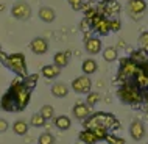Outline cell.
I'll return each mask as SVG.
<instances>
[{"mask_svg": "<svg viewBox=\"0 0 148 144\" xmlns=\"http://www.w3.org/2000/svg\"><path fill=\"white\" fill-rule=\"evenodd\" d=\"M117 97L125 105L137 107L143 102V91L139 89L133 82H126V83H122L117 89Z\"/></svg>", "mask_w": 148, "mask_h": 144, "instance_id": "6da1fadb", "label": "cell"}, {"mask_svg": "<svg viewBox=\"0 0 148 144\" xmlns=\"http://www.w3.org/2000/svg\"><path fill=\"white\" fill-rule=\"evenodd\" d=\"M0 61L2 64L8 67L11 72H14L17 77L25 78L28 75V69H27V61H25V55L23 53H11L6 55L5 52H0Z\"/></svg>", "mask_w": 148, "mask_h": 144, "instance_id": "7a4b0ae2", "label": "cell"}, {"mask_svg": "<svg viewBox=\"0 0 148 144\" xmlns=\"http://www.w3.org/2000/svg\"><path fill=\"white\" fill-rule=\"evenodd\" d=\"M84 129H94V127H105L108 130H112L119 127V121L112 113H106V111H95L90 113L87 119L83 121Z\"/></svg>", "mask_w": 148, "mask_h": 144, "instance_id": "3957f363", "label": "cell"}, {"mask_svg": "<svg viewBox=\"0 0 148 144\" xmlns=\"http://www.w3.org/2000/svg\"><path fill=\"white\" fill-rule=\"evenodd\" d=\"M8 91L13 94L14 102H16V110L17 111H23L28 107L30 99H31V89L25 86V83H23V80L21 77H17L13 83H11V86Z\"/></svg>", "mask_w": 148, "mask_h": 144, "instance_id": "277c9868", "label": "cell"}, {"mask_svg": "<svg viewBox=\"0 0 148 144\" xmlns=\"http://www.w3.org/2000/svg\"><path fill=\"white\" fill-rule=\"evenodd\" d=\"M139 71V66L131 60L130 57L126 58H122L120 60V67H119V72H117V78L120 80V83H126V82H131L133 77L136 75V72Z\"/></svg>", "mask_w": 148, "mask_h": 144, "instance_id": "5b68a950", "label": "cell"}, {"mask_svg": "<svg viewBox=\"0 0 148 144\" xmlns=\"http://www.w3.org/2000/svg\"><path fill=\"white\" fill-rule=\"evenodd\" d=\"M90 30L95 31L98 36H108L111 33L109 19L103 14H97L90 19Z\"/></svg>", "mask_w": 148, "mask_h": 144, "instance_id": "8992f818", "label": "cell"}, {"mask_svg": "<svg viewBox=\"0 0 148 144\" xmlns=\"http://www.w3.org/2000/svg\"><path fill=\"white\" fill-rule=\"evenodd\" d=\"M11 16L17 21H28L31 17V6L25 0H17L11 6Z\"/></svg>", "mask_w": 148, "mask_h": 144, "instance_id": "52a82bcc", "label": "cell"}, {"mask_svg": "<svg viewBox=\"0 0 148 144\" xmlns=\"http://www.w3.org/2000/svg\"><path fill=\"white\" fill-rule=\"evenodd\" d=\"M70 88H72L73 93L86 96L87 93H90V91H92V80H90L89 75H79V77L72 80Z\"/></svg>", "mask_w": 148, "mask_h": 144, "instance_id": "ba28073f", "label": "cell"}, {"mask_svg": "<svg viewBox=\"0 0 148 144\" xmlns=\"http://www.w3.org/2000/svg\"><path fill=\"white\" fill-rule=\"evenodd\" d=\"M147 2L145 0H128L126 11L133 19H140V16L147 11Z\"/></svg>", "mask_w": 148, "mask_h": 144, "instance_id": "9c48e42d", "label": "cell"}, {"mask_svg": "<svg viewBox=\"0 0 148 144\" xmlns=\"http://www.w3.org/2000/svg\"><path fill=\"white\" fill-rule=\"evenodd\" d=\"M147 135V129L145 124L139 119H134L133 122L130 124V136L134 139V141H142Z\"/></svg>", "mask_w": 148, "mask_h": 144, "instance_id": "30bf717a", "label": "cell"}, {"mask_svg": "<svg viewBox=\"0 0 148 144\" xmlns=\"http://www.w3.org/2000/svg\"><path fill=\"white\" fill-rule=\"evenodd\" d=\"M92 113V108L87 105L86 102H77L73 105V108H72V114H73V118L77 119V121H84V119H87Z\"/></svg>", "mask_w": 148, "mask_h": 144, "instance_id": "8fae6325", "label": "cell"}, {"mask_svg": "<svg viewBox=\"0 0 148 144\" xmlns=\"http://www.w3.org/2000/svg\"><path fill=\"white\" fill-rule=\"evenodd\" d=\"M30 50L34 55H45L49 52V41L42 36H36L30 42Z\"/></svg>", "mask_w": 148, "mask_h": 144, "instance_id": "7c38bea8", "label": "cell"}, {"mask_svg": "<svg viewBox=\"0 0 148 144\" xmlns=\"http://www.w3.org/2000/svg\"><path fill=\"white\" fill-rule=\"evenodd\" d=\"M84 50L89 55H98L103 50V42L97 36H89L84 39Z\"/></svg>", "mask_w": 148, "mask_h": 144, "instance_id": "4fadbf2b", "label": "cell"}, {"mask_svg": "<svg viewBox=\"0 0 148 144\" xmlns=\"http://www.w3.org/2000/svg\"><path fill=\"white\" fill-rule=\"evenodd\" d=\"M131 82H133L134 85L139 88V89L147 91L148 89V72L143 69V67H139V71L136 72V75L133 77Z\"/></svg>", "mask_w": 148, "mask_h": 144, "instance_id": "5bb4252c", "label": "cell"}, {"mask_svg": "<svg viewBox=\"0 0 148 144\" xmlns=\"http://www.w3.org/2000/svg\"><path fill=\"white\" fill-rule=\"evenodd\" d=\"M0 108H2L3 111H6V113H16V111H17L16 110L14 97L10 91H6V93L2 96V99H0Z\"/></svg>", "mask_w": 148, "mask_h": 144, "instance_id": "9a60e30c", "label": "cell"}, {"mask_svg": "<svg viewBox=\"0 0 148 144\" xmlns=\"http://www.w3.org/2000/svg\"><path fill=\"white\" fill-rule=\"evenodd\" d=\"M38 17L45 24H51L56 19V13H55V10L50 6H41L38 11Z\"/></svg>", "mask_w": 148, "mask_h": 144, "instance_id": "2e32d148", "label": "cell"}, {"mask_svg": "<svg viewBox=\"0 0 148 144\" xmlns=\"http://www.w3.org/2000/svg\"><path fill=\"white\" fill-rule=\"evenodd\" d=\"M50 93L56 99H64V97H67V94H69V86H67L66 83H62V82H56V83L51 85Z\"/></svg>", "mask_w": 148, "mask_h": 144, "instance_id": "e0dca14e", "label": "cell"}, {"mask_svg": "<svg viewBox=\"0 0 148 144\" xmlns=\"http://www.w3.org/2000/svg\"><path fill=\"white\" fill-rule=\"evenodd\" d=\"M53 124H55V127H56L58 130L66 132L72 127V119L66 114H59V116H55L53 118Z\"/></svg>", "mask_w": 148, "mask_h": 144, "instance_id": "ac0fdd59", "label": "cell"}, {"mask_svg": "<svg viewBox=\"0 0 148 144\" xmlns=\"http://www.w3.org/2000/svg\"><path fill=\"white\" fill-rule=\"evenodd\" d=\"M59 74H61V69L55 64H45V66H42V69H41V75L47 80H55Z\"/></svg>", "mask_w": 148, "mask_h": 144, "instance_id": "d6986e66", "label": "cell"}, {"mask_svg": "<svg viewBox=\"0 0 148 144\" xmlns=\"http://www.w3.org/2000/svg\"><path fill=\"white\" fill-rule=\"evenodd\" d=\"M11 129L16 135H19V136H25L27 133H28L30 130V124L27 121H23V119H17V121H14V124L11 125Z\"/></svg>", "mask_w": 148, "mask_h": 144, "instance_id": "ffe728a7", "label": "cell"}, {"mask_svg": "<svg viewBox=\"0 0 148 144\" xmlns=\"http://www.w3.org/2000/svg\"><path fill=\"white\" fill-rule=\"evenodd\" d=\"M69 58H70V52H56L53 55V64L58 66L59 69H62L69 64Z\"/></svg>", "mask_w": 148, "mask_h": 144, "instance_id": "44dd1931", "label": "cell"}, {"mask_svg": "<svg viewBox=\"0 0 148 144\" xmlns=\"http://www.w3.org/2000/svg\"><path fill=\"white\" fill-rule=\"evenodd\" d=\"M81 71L84 75H92L98 71V63L94 58H86L81 64Z\"/></svg>", "mask_w": 148, "mask_h": 144, "instance_id": "7402d4cb", "label": "cell"}, {"mask_svg": "<svg viewBox=\"0 0 148 144\" xmlns=\"http://www.w3.org/2000/svg\"><path fill=\"white\" fill-rule=\"evenodd\" d=\"M130 58L133 60V61H134L139 67H142V66L148 61V52H147V50H143V49L134 50L133 53L130 55Z\"/></svg>", "mask_w": 148, "mask_h": 144, "instance_id": "603a6c76", "label": "cell"}, {"mask_svg": "<svg viewBox=\"0 0 148 144\" xmlns=\"http://www.w3.org/2000/svg\"><path fill=\"white\" fill-rule=\"evenodd\" d=\"M78 141H81L83 144H97L98 139H97V136L94 135L92 130L84 129V130H81L78 133Z\"/></svg>", "mask_w": 148, "mask_h": 144, "instance_id": "cb8c5ba5", "label": "cell"}, {"mask_svg": "<svg viewBox=\"0 0 148 144\" xmlns=\"http://www.w3.org/2000/svg\"><path fill=\"white\" fill-rule=\"evenodd\" d=\"M101 57L106 63H114L119 60V50L117 47H106L101 50Z\"/></svg>", "mask_w": 148, "mask_h": 144, "instance_id": "d4e9b609", "label": "cell"}, {"mask_svg": "<svg viewBox=\"0 0 148 144\" xmlns=\"http://www.w3.org/2000/svg\"><path fill=\"white\" fill-rule=\"evenodd\" d=\"M47 121L42 118L41 113H34L33 116L30 118V125L31 127H36V129H42V127H45Z\"/></svg>", "mask_w": 148, "mask_h": 144, "instance_id": "484cf974", "label": "cell"}, {"mask_svg": "<svg viewBox=\"0 0 148 144\" xmlns=\"http://www.w3.org/2000/svg\"><path fill=\"white\" fill-rule=\"evenodd\" d=\"M39 113L42 114V118L45 121H51L55 118V108L51 105H42V108L39 110Z\"/></svg>", "mask_w": 148, "mask_h": 144, "instance_id": "4316f807", "label": "cell"}, {"mask_svg": "<svg viewBox=\"0 0 148 144\" xmlns=\"http://www.w3.org/2000/svg\"><path fill=\"white\" fill-rule=\"evenodd\" d=\"M100 99H101V96H100V93H95V91H90V93L86 94V103L90 108L97 105V103L100 102Z\"/></svg>", "mask_w": 148, "mask_h": 144, "instance_id": "83f0119b", "label": "cell"}, {"mask_svg": "<svg viewBox=\"0 0 148 144\" xmlns=\"http://www.w3.org/2000/svg\"><path fill=\"white\" fill-rule=\"evenodd\" d=\"M55 143H56V139L50 132H44L38 138V144H55Z\"/></svg>", "mask_w": 148, "mask_h": 144, "instance_id": "f1b7e54d", "label": "cell"}, {"mask_svg": "<svg viewBox=\"0 0 148 144\" xmlns=\"http://www.w3.org/2000/svg\"><path fill=\"white\" fill-rule=\"evenodd\" d=\"M38 78H39V74H31V75L28 74L25 78H22V80H23V83H25V86L30 88V89L33 91L34 86L38 85Z\"/></svg>", "mask_w": 148, "mask_h": 144, "instance_id": "f546056e", "label": "cell"}, {"mask_svg": "<svg viewBox=\"0 0 148 144\" xmlns=\"http://www.w3.org/2000/svg\"><path fill=\"white\" fill-rule=\"evenodd\" d=\"M92 132H94V135L97 136L98 141H105L106 136L109 135V130L105 129V127H94V129H90Z\"/></svg>", "mask_w": 148, "mask_h": 144, "instance_id": "4dcf8cb0", "label": "cell"}, {"mask_svg": "<svg viewBox=\"0 0 148 144\" xmlns=\"http://www.w3.org/2000/svg\"><path fill=\"white\" fill-rule=\"evenodd\" d=\"M109 25H111V33H119L122 30V21L119 17H111Z\"/></svg>", "mask_w": 148, "mask_h": 144, "instance_id": "1f68e13d", "label": "cell"}, {"mask_svg": "<svg viewBox=\"0 0 148 144\" xmlns=\"http://www.w3.org/2000/svg\"><path fill=\"white\" fill-rule=\"evenodd\" d=\"M105 141H106L108 144H126L125 139H123V138H119L117 135H114V133H109V135H108Z\"/></svg>", "mask_w": 148, "mask_h": 144, "instance_id": "d6a6232c", "label": "cell"}, {"mask_svg": "<svg viewBox=\"0 0 148 144\" xmlns=\"http://www.w3.org/2000/svg\"><path fill=\"white\" fill-rule=\"evenodd\" d=\"M139 46L140 49L148 52V31H142L140 36H139Z\"/></svg>", "mask_w": 148, "mask_h": 144, "instance_id": "836d02e7", "label": "cell"}, {"mask_svg": "<svg viewBox=\"0 0 148 144\" xmlns=\"http://www.w3.org/2000/svg\"><path fill=\"white\" fill-rule=\"evenodd\" d=\"M67 3L73 11H81L83 6H84V0H67Z\"/></svg>", "mask_w": 148, "mask_h": 144, "instance_id": "e575fe53", "label": "cell"}, {"mask_svg": "<svg viewBox=\"0 0 148 144\" xmlns=\"http://www.w3.org/2000/svg\"><path fill=\"white\" fill-rule=\"evenodd\" d=\"M79 28H81V31H90V21L89 19H83L81 24H79Z\"/></svg>", "mask_w": 148, "mask_h": 144, "instance_id": "d590c367", "label": "cell"}, {"mask_svg": "<svg viewBox=\"0 0 148 144\" xmlns=\"http://www.w3.org/2000/svg\"><path fill=\"white\" fill-rule=\"evenodd\" d=\"M8 129H10V124H8L6 119L0 118V133H5V132H8Z\"/></svg>", "mask_w": 148, "mask_h": 144, "instance_id": "8d00e7d4", "label": "cell"}, {"mask_svg": "<svg viewBox=\"0 0 148 144\" xmlns=\"http://www.w3.org/2000/svg\"><path fill=\"white\" fill-rule=\"evenodd\" d=\"M143 102H145L147 105H148V89L143 91Z\"/></svg>", "mask_w": 148, "mask_h": 144, "instance_id": "74e56055", "label": "cell"}, {"mask_svg": "<svg viewBox=\"0 0 148 144\" xmlns=\"http://www.w3.org/2000/svg\"><path fill=\"white\" fill-rule=\"evenodd\" d=\"M142 67H143V69H145V71H147V72H148V61H147V63H145V64H143V66H142Z\"/></svg>", "mask_w": 148, "mask_h": 144, "instance_id": "f35d334b", "label": "cell"}, {"mask_svg": "<svg viewBox=\"0 0 148 144\" xmlns=\"http://www.w3.org/2000/svg\"><path fill=\"white\" fill-rule=\"evenodd\" d=\"M108 2H111V0H101V3H108Z\"/></svg>", "mask_w": 148, "mask_h": 144, "instance_id": "ab89813d", "label": "cell"}, {"mask_svg": "<svg viewBox=\"0 0 148 144\" xmlns=\"http://www.w3.org/2000/svg\"><path fill=\"white\" fill-rule=\"evenodd\" d=\"M75 144H83V143H81V141H77V143H75Z\"/></svg>", "mask_w": 148, "mask_h": 144, "instance_id": "60d3db41", "label": "cell"}, {"mask_svg": "<svg viewBox=\"0 0 148 144\" xmlns=\"http://www.w3.org/2000/svg\"><path fill=\"white\" fill-rule=\"evenodd\" d=\"M0 52H2V44H0Z\"/></svg>", "mask_w": 148, "mask_h": 144, "instance_id": "b9f144b4", "label": "cell"}]
</instances>
